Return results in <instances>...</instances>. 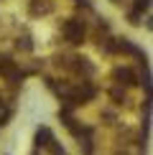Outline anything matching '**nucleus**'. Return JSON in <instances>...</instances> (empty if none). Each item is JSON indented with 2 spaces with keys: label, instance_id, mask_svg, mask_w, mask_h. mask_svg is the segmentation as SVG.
<instances>
[{
  "label": "nucleus",
  "instance_id": "1",
  "mask_svg": "<svg viewBox=\"0 0 153 155\" xmlns=\"http://www.w3.org/2000/svg\"><path fill=\"white\" fill-rule=\"evenodd\" d=\"M61 33H64V38H66L69 43H82V41H84V33H87L84 21H79V18H69V21L61 25Z\"/></svg>",
  "mask_w": 153,
  "mask_h": 155
},
{
  "label": "nucleus",
  "instance_id": "2",
  "mask_svg": "<svg viewBox=\"0 0 153 155\" xmlns=\"http://www.w3.org/2000/svg\"><path fill=\"white\" fill-rule=\"evenodd\" d=\"M0 76H5L8 81H18V79H21V69H18L15 61L0 56Z\"/></svg>",
  "mask_w": 153,
  "mask_h": 155
},
{
  "label": "nucleus",
  "instance_id": "3",
  "mask_svg": "<svg viewBox=\"0 0 153 155\" xmlns=\"http://www.w3.org/2000/svg\"><path fill=\"white\" fill-rule=\"evenodd\" d=\"M115 79H117L120 84H135V76H133V71H130L127 66L115 69Z\"/></svg>",
  "mask_w": 153,
  "mask_h": 155
},
{
  "label": "nucleus",
  "instance_id": "4",
  "mask_svg": "<svg viewBox=\"0 0 153 155\" xmlns=\"http://www.w3.org/2000/svg\"><path fill=\"white\" fill-rule=\"evenodd\" d=\"M54 5H51V0H33L31 3V13H49Z\"/></svg>",
  "mask_w": 153,
  "mask_h": 155
},
{
  "label": "nucleus",
  "instance_id": "5",
  "mask_svg": "<svg viewBox=\"0 0 153 155\" xmlns=\"http://www.w3.org/2000/svg\"><path fill=\"white\" fill-rule=\"evenodd\" d=\"M36 140H38V145L49 147V145H51V132L46 130V127H41V130H38V135H36Z\"/></svg>",
  "mask_w": 153,
  "mask_h": 155
},
{
  "label": "nucleus",
  "instance_id": "6",
  "mask_svg": "<svg viewBox=\"0 0 153 155\" xmlns=\"http://www.w3.org/2000/svg\"><path fill=\"white\" fill-rule=\"evenodd\" d=\"M8 117H10V109L0 102V125H5V120H8Z\"/></svg>",
  "mask_w": 153,
  "mask_h": 155
},
{
  "label": "nucleus",
  "instance_id": "7",
  "mask_svg": "<svg viewBox=\"0 0 153 155\" xmlns=\"http://www.w3.org/2000/svg\"><path fill=\"white\" fill-rule=\"evenodd\" d=\"M148 0H135V13H140V10H148ZM135 13H133V15H135Z\"/></svg>",
  "mask_w": 153,
  "mask_h": 155
}]
</instances>
